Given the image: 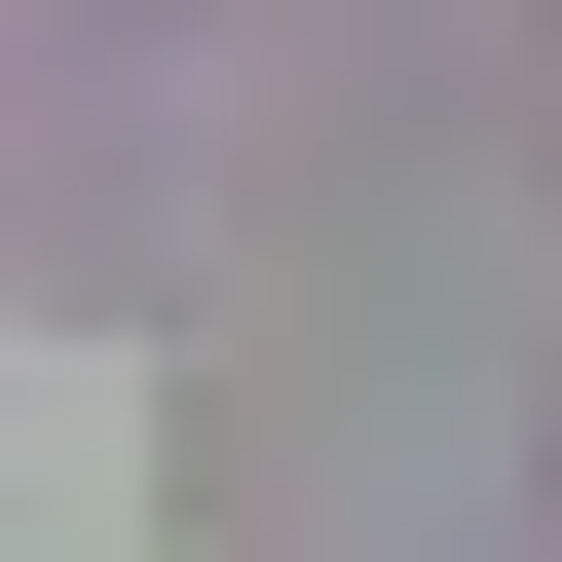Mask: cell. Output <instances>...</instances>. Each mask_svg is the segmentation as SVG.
I'll return each instance as SVG.
<instances>
[{
	"instance_id": "cell-1",
	"label": "cell",
	"mask_w": 562,
	"mask_h": 562,
	"mask_svg": "<svg viewBox=\"0 0 562 562\" xmlns=\"http://www.w3.org/2000/svg\"><path fill=\"white\" fill-rule=\"evenodd\" d=\"M150 487H188V413L113 338H0V525H38V562H150Z\"/></svg>"
}]
</instances>
